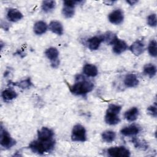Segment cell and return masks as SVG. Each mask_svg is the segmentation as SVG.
Instances as JSON below:
<instances>
[{
	"label": "cell",
	"instance_id": "5",
	"mask_svg": "<svg viewBox=\"0 0 157 157\" xmlns=\"http://www.w3.org/2000/svg\"><path fill=\"white\" fill-rule=\"evenodd\" d=\"M0 144L4 148H10L15 144V140L11 137L10 134L1 125L0 130Z\"/></svg>",
	"mask_w": 157,
	"mask_h": 157
},
{
	"label": "cell",
	"instance_id": "2",
	"mask_svg": "<svg viewBox=\"0 0 157 157\" xmlns=\"http://www.w3.org/2000/svg\"><path fill=\"white\" fill-rule=\"evenodd\" d=\"M55 141L53 139L42 141L39 139L34 140L29 144V147L31 150L38 155H43L52 150L55 147Z\"/></svg>",
	"mask_w": 157,
	"mask_h": 157
},
{
	"label": "cell",
	"instance_id": "18",
	"mask_svg": "<svg viewBox=\"0 0 157 157\" xmlns=\"http://www.w3.org/2000/svg\"><path fill=\"white\" fill-rule=\"evenodd\" d=\"M83 72L88 77H94L98 74V70L97 67L91 64H86L83 67Z\"/></svg>",
	"mask_w": 157,
	"mask_h": 157
},
{
	"label": "cell",
	"instance_id": "29",
	"mask_svg": "<svg viewBox=\"0 0 157 157\" xmlns=\"http://www.w3.org/2000/svg\"><path fill=\"white\" fill-rule=\"evenodd\" d=\"M132 141L136 148H139L141 149H143L144 147L147 148V145H146L145 142H142V140H140L138 139H137L136 138H134V139H133V140Z\"/></svg>",
	"mask_w": 157,
	"mask_h": 157
},
{
	"label": "cell",
	"instance_id": "6",
	"mask_svg": "<svg viewBox=\"0 0 157 157\" xmlns=\"http://www.w3.org/2000/svg\"><path fill=\"white\" fill-rule=\"evenodd\" d=\"M107 153L113 157H128L130 156L129 150L124 146L112 147L107 150Z\"/></svg>",
	"mask_w": 157,
	"mask_h": 157
},
{
	"label": "cell",
	"instance_id": "10",
	"mask_svg": "<svg viewBox=\"0 0 157 157\" xmlns=\"http://www.w3.org/2000/svg\"><path fill=\"white\" fill-rule=\"evenodd\" d=\"M131 52L136 56H139L142 54L145 50L144 42L140 40H136L129 47Z\"/></svg>",
	"mask_w": 157,
	"mask_h": 157
},
{
	"label": "cell",
	"instance_id": "8",
	"mask_svg": "<svg viewBox=\"0 0 157 157\" xmlns=\"http://www.w3.org/2000/svg\"><path fill=\"white\" fill-rule=\"evenodd\" d=\"M108 19L111 23L119 25L124 20L123 12L120 9H116L109 14Z\"/></svg>",
	"mask_w": 157,
	"mask_h": 157
},
{
	"label": "cell",
	"instance_id": "25",
	"mask_svg": "<svg viewBox=\"0 0 157 157\" xmlns=\"http://www.w3.org/2000/svg\"><path fill=\"white\" fill-rule=\"evenodd\" d=\"M157 42L156 40L152 39L148 44V52L150 56L153 57H156L157 56Z\"/></svg>",
	"mask_w": 157,
	"mask_h": 157
},
{
	"label": "cell",
	"instance_id": "7",
	"mask_svg": "<svg viewBox=\"0 0 157 157\" xmlns=\"http://www.w3.org/2000/svg\"><path fill=\"white\" fill-rule=\"evenodd\" d=\"M45 55L46 57L51 61L52 66L53 67H56L58 64V56H59V52L58 49L55 47H49L48 48L45 52Z\"/></svg>",
	"mask_w": 157,
	"mask_h": 157
},
{
	"label": "cell",
	"instance_id": "3",
	"mask_svg": "<svg viewBox=\"0 0 157 157\" xmlns=\"http://www.w3.org/2000/svg\"><path fill=\"white\" fill-rule=\"evenodd\" d=\"M121 107L117 104H109L105 115V121L109 125H115L120 123V119L118 116Z\"/></svg>",
	"mask_w": 157,
	"mask_h": 157
},
{
	"label": "cell",
	"instance_id": "20",
	"mask_svg": "<svg viewBox=\"0 0 157 157\" xmlns=\"http://www.w3.org/2000/svg\"><path fill=\"white\" fill-rule=\"evenodd\" d=\"M1 96L5 102H9L16 98L17 96V94L13 90L7 88L2 91L1 93Z\"/></svg>",
	"mask_w": 157,
	"mask_h": 157
},
{
	"label": "cell",
	"instance_id": "12",
	"mask_svg": "<svg viewBox=\"0 0 157 157\" xmlns=\"http://www.w3.org/2000/svg\"><path fill=\"white\" fill-rule=\"evenodd\" d=\"M128 47L127 44L124 40L118 39L113 44L112 51L114 53L119 55L126 51L128 49Z\"/></svg>",
	"mask_w": 157,
	"mask_h": 157
},
{
	"label": "cell",
	"instance_id": "4",
	"mask_svg": "<svg viewBox=\"0 0 157 157\" xmlns=\"http://www.w3.org/2000/svg\"><path fill=\"white\" fill-rule=\"evenodd\" d=\"M71 139L74 142H83L86 140V132L83 126L77 124L73 127L71 132Z\"/></svg>",
	"mask_w": 157,
	"mask_h": 157
},
{
	"label": "cell",
	"instance_id": "31",
	"mask_svg": "<svg viewBox=\"0 0 157 157\" xmlns=\"http://www.w3.org/2000/svg\"><path fill=\"white\" fill-rule=\"evenodd\" d=\"M127 2V3H128V4H129L131 6H132V5H134V4H136L137 1H134V0H131V1H126Z\"/></svg>",
	"mask_w": 157,
	"mask_h": 157
},
{
	"label": "cell",
	"instance_id": "28",
	"mask_svg": "<svg viewBox=\"0 0 157 157\" xmlns=\"http://www.w3.org/2000/svg\"><path fill=\"white\" fill-rule=\"evenodd\" d=\"M17 85L22 89H27L31 87V86L32 85V82L31 81V79L29 78H28L25 80H21L18 84H17Z\"/></svg>",
	"mask_w": 157,
	"mask_h": 157
},
{
	"label": "cell",
	"instance_id": "27",
	"mask_svg": "<svg viewBox=\"0 0 157 157\" xmlns=\"http://www.w3.org/2000/svg\"><path fill=\"white\" fill-rule=\"evenodd\" d=\"M147 22L148 26L151 27H156L157 24V18L156 13H151L149 15L147 18Z\"/></svg>",
	"mask_w": 157,
	"mask_h": 157
},
{
	"label": "cell",
	"instance_id": "11",
	"mask_svg": "<svg viewBox=\"0 0 157 157\" xmlns=\"http://www.w3.org/2000/svg\"><path fill=\"white\" fill-rule=\"evenodd\" d=\"M140 131V128L136 125L131 124L128 126H125L120 130V132L124 136H132L137 134Z\"/></svg>",
	"mask_w": 157,
	"mask_h": 157
},
{
	"label": "cell",
	"instance_id": "30",
	"mask_svg": "<svg viewBox=\"0 0 157 157\" xmlns=\"http://www.w3.org/2000/svg\"><path fill=\"white\" fill-rule=\"evenodd\" d=\"M148 113L153 117H156L157 115V110L156 105H150L147 108Z\"/></svg>",
	"mask_w": 157,
	"mask_h": 157
},
{
	"label": "cell",
	"instance_id": "22",
	"mask_svg": "<svg viewBox=\"0 0 157 157\" xmlns=\"http://www.w3.org/2000/svg\"><path fill=\"white\" fill-rule=\"evenodd\" d=\"M101 137L103 141L107 143H111L116 138V134L114 131L110 130H107L102 132L101 134Z\"/></svg>",
	"mask_w": 157,
	"mask_h": 157
},
{
	"label": "cell",
	"instance_id": "23",
	"mask_svg": "<svg viewBox=\"0 0 157 157\" xmlns=\"http://www.w3.org/2000/svg\"><path fill=\"white\" fill-rule=\"evenodd\" d=\"M102 37L103 39V41L105 40V42L109 45H113L118 39L115 33L110 31L105 33Z\"/></svg>",
	"mask_w": 157,
	"mask_h": 157
},
{
	"label": "cell",
	"instance_id": "19",
	"mask_svg": "<svg viewBox=\"0 0 157 157\" xmlns=\"http://www.w3.org/2000/svg\"><path fill=\"white\" fill-rule=\"evenodd\" d=\"M48 29L47 25L44 21H38L34 25L33 31L37 35H41L44 34Z\"/></svg>",
	"mask_w": 157,
	"mask_h": 157
},
{
	"label": "cell",
	"instance_id": "14",
	"mask_svg": "<svg viewBox=\"0 0 157 157\" xmlns=\"http://www.w3.org/2000/svg\"><path fill=\"white\" fill-rule=\"evenodd\" d=\"M139 81L137 76L134 74H129L126 75L124 83L128 88H134L139 85Z\"/></svg>",
	"mask_w": 157,
	"mask_h": 157
},
{
	"label": "cell",
	"instance_id": "13",
	"mask_svg": "<svg viewBox=\"0 0 157 157\" xmlns=\"http://www.w3.org/2000/svg\"><path fill=\"white\" fill-rule=\"evenodd\" d=\"M7 18L12 22H17L23 18V14L18 9L12 8L7 11Z\"/></svg>",
	"mask_w": 157,
	"mask_h": 157
},
{
	"label": "cell",
	"instance_id": "24",
	"mask_svg": "<svg viewBox=\"0 0 157 157\" xmlns=\"http://www.w3.org/2000/svg\"><path fill=\"white\" fill-rule=\"evenodd\" d=\"M56 6V2L55 1H44L42 2V9L45 12L48 13L53 10Z\"/></svg>",
	"mask_w": 157,
	"mask_h": 157
},
{
	"label": "cell",
	"instance_id": "17",
	"mask_svg": "<svg viewBox=\"0 0 157 157\" xmlns=\"http://www.w3.org/2000/svg\"><path fill=\"white\" fill-rule=\"evenodd\" d=\"M49 29L54 34L61 36L63 34V27L62 24L58 21H52L48 25Z\"/></svg>",
	"mask_w": 157,
	"mask_h": 157
},
{
	"label": "cell",
	"instance_id": "15",
	"mask_svg": "<svg viewBox=\"0 0 157 157\" xmlns=\"http://www.w3.org/2000/svg\"><path fill=\"white\" fill-rule=\"evenodd\" d=\"M139 113V111L138 108L136 107H133L124 112V117L127 121L132 122L137 120Z\"/></svg>",
	"mask_w": 157,
	"mask_h": 157
},
{
	"label": "cell",
	"instance_id": "21",
	"mask_svg": "<svg viewBox=\"0 0 157 157\" xmlns=\"http://www.w3.org/2000/svg\"><path fill=\"white\" fill-rule=\"evenodd\" d=\"M143 71L146 75L150 78H153L156 74V67L153 64L148 63L144 66Z\"/></svg>",
	"mask_w": 157,
	"mask_h": 157
},
{
	"label": "cell",
	"instance_id": "9",
	"mask_svg": "<svg viewBox=\"0 0 157 157\" xmlns=\"http://www.w3.org/2000/svg\"><path fill=\"white\" fill-rule=\"evenodd\" d=\"M53 131L47 127H42L37 132V139L42 141L52 140L53 139Z\"/></svg>",
	"mask_w": 157,
	"mask_h": 157
},
{
	"label": "cell",
	"instance_id": "26",
	"mask_svg": "<svg viewBox=\"0 0 157 157\" xmlns=\"http://www.w3.org/2000/svg\"><path fill=\"white\" fill-rule=\"evenodd\" d=\"M62 13L63 16L67 18H71L74 15V13H75L74 7L64 5L62 9Z\"/></svg>",
	"mask_w": 157,
	"mask_h": 157
},
{
	"label": "cell",
	"instance_id": "1",
	"mask_svg": "<svg viewBox=\"0 0 157 157\" xmlns=\"http://www.w3.org/2000/svg\"><path fill=\"white\" fill-rule=\"evenodd\" d=\"M69 88L73 94L82 96L91 92L94 88V84L91 82L82 78V79L78 78Z\"/></svg>",
	"mask_w": 157,
	"mask_h": 157
},
{
	"label": "cell",
	"instance_id": "16",
	"mask_svg": "<svg viewBox=\"0 0 157 157\" xmlns=\"http://www.w3.org/2000/svg\"><path fill=\"white\" fill-rule=\"evenodd\" d=\"M103 39L100 36H94L88 40V47L91 50H96L99 48Z\"/></svg>",
	"mask_w": 157,
	"mask_h": 157
}]
</instances>
